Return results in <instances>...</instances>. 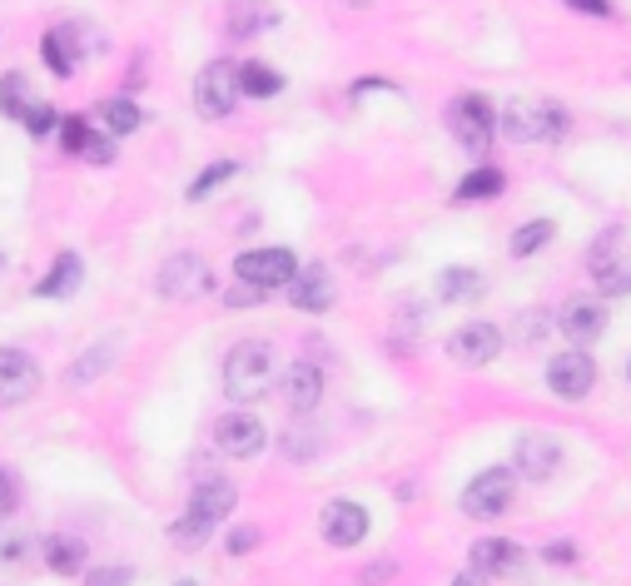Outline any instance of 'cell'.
<instances>
[{"label":"cell","instance_id":"42","mask_svg":"<svg viewBox=\"0 0 631 586\" xmlns=\"http://www.w3.org/2000/svg\"><path fill=\"white\" fill-rule=\"evenodd\" d=\"M522 333H527V338H542V333H547V318H542V313H527V318H522Z\"/></svg>","mask_w":631,"mask_h":586},{"label":"cell","instance_id":"41","mask_svg":"<svg viewBox=\"0 0 631 586\" xmlns=\"http://www.w3.org/2000/svg\"><path fill=\"white\" fill-rule=\"evenodd\" d=\"M567 6L581 15H611V0H567Z\"/></svg>","mask_w":631,"mask_h":586},{"label":"cell","instance_id":"39","mask_svg":"<svg viewBox=\"0 0 631 586\" xmlns=\"http://www.w3.org/2000/svg\"><path fill=\"white\" fill-rule=\"evenodd\" d=\"M15 502H21V487H15V477L0 467V516H11Z\"/></svg>","mask_w":631,"mask_h":586},{"label":"cell","instance_id":"46","mask_svg":"<svg viewBox=\"0 0 631 586\" xmlns=\"http://www.w3.org/2000/svg\"><path fill=\"white\" fill-rule=\"evenodd\" d=\"M174 586H200V582H190V576H184V582H174Z\"/></svg>","mask_w":631,"mask_h":586},{"label":"cell","instance_id":"4","mask_svg":"<svg viewBox=\"0 0 631 586\" xmlns=\"http://www.w3.org/2000/svg\"><path fill=\"white\" fill-rule=\"evenodd\" d=\"M517 497V472L512 467H482L468 487H462V512L468 516H502Z\"/></svg>","mask_w":631,"mask_h":586},{"label":"cell","instance_id":"5","mask_svg":"<svg viewBox=\"0 0 631 586\" xmlns=\"http://www.w3.org/2000/svg\"><path fill=\"white\" fill-rule=\"evenodd\" d=\"M299 274V258L289 254V248H244L239 258H234V278H244V284L254 288H289V278Z\"/></svg>","mask_w":631,"mask_h":586},{"label":"cell","instance_id":"12","mask_svg":"<svg viewBox=\"0 0 631 586\" xmlns=\"http://www.w3.org/2000/svg\"><path fill=\"white\" fill-rule=\"evenodd\" d=\"M512 467H517L527 482H552L562 467V443L552 433H522L517 452H512Z\"/></svg>","mask_w":631,"mask_h":586},{"label":"cell","instance_id":"15","mask_svg":"<svg viewBox=\"0 0 631 586\" xmlns=\"http://www.w3.org/2000/svg\"><path fill=\"white\" fill-rule=\"evenodd\" d=\"M363 536H368V512L359 502L339 497V502L323 507V542L329 546H359Z\"/></svg>","mask_w":631,"mask_h":586},{"label":"cell","instance_id":"35","mask_svg":"<svg viewBox=\"0 0 631 586\" xmlns=\"http://www.w3.org/2000/svg\"><path fill=\"white\" fill-rule=\"evenodd\" d=\"M85 139H90V125L85 119H65L61 125V149H71V155H81Z\"/></svg>","mask_w":631,"mask_h":586},{"label":"cell","instance_id":"24","mask_svg":"<svg viewBox=\"0 0 631 586\" xmlns=\"http://www.w3.org/2000/svg\"><path fill=\"white\" fill-rule=\"evenodd\" d=\"M81 274H85L81 254H61L51 264V274L35 284V294H41V298H65V294H75V288H81Z\"/></svg>","mask_w":631,"mask_h":586},{"label":"cell","instance_id":"6","mask_svg":"<svg viewBox=\"0 0 631 586\" xmlns=\"http://www.w3.org/2000/svg\"><path fill=\"white\" fill-rule=\"evenodd\" d=\"M591 284L601 298L631 294V254H621V228H607L591 248Z\"/></svg>","mask_w":631,"mask_h":586},{"label":"cell","instance_id":"38","mask_svg":"<svg viewBox=\"0 0 631 586\" xmlns=\"http://www.w3.org/2000/svg\"><path fill=\"white\" fill-rule=\"evenodd\" d=\"M542 556H547L552 566H571L577 562V542H567V536H562V542H547L542 546Z\"/></svg>","mask_w":631,"mask_h":586},{"label":"cell","instance_id":"26","mask_svg":"<svg viewBox=\"0 0 631 586\" xmlns=\"http://www.w3.org/2000/svg\"><path fill=\"white\" fill-rule=\"evenodd\" d=\"M502 189H507V174L492 169V164H478L472 174L458 179V199H462V204H472V199H498Z\"/></svg>","mask_w":631,"mask_h":586},{"label":"cell","instance_id":"32","mask_svg":"<svg viewBox=\"0 0 631 586\" xmlns=\"http://www.w3.org/2000/svg\"><path fill=\"white\" fill-rule=\"evenodd\" d=\"M21 125H25V135H31V139H45V135H55V129H61V115H55V105H45V99H41V105L25 109Z\"/></svg>","mask_w":631,"mask_h":586},{"label":"cell","instance_id":"29","mask_svg":"<svg viewBox=\"0 0 631 586\" xmlns=\"http://www.w3.org/2000/svg\"><path fill=\"white\" fill-rule=\"evenodd\" d=\"M35 99L25 95V75L21 70H11V75L0 79V115L6 119H25V109H31Z\"/></svg>","mask_w":631,"mask_h":586},{"label":"cell","instance_id":"8","mask_svg":"<svg viewBox=\"0 0 631 586\" xmlns=\"http://www.w3.org/2000/svg\"><path fill=\"white\" fill-rule=\"evenodd\" d=\"M234 99H239V65H229V60L204 65L200 79H194V105H200V115L224 119L234 109Z\"/></svg>","mask_w":631,"mask_h":586},{"label":"cell","instance_id":"37","mask_svg":"<svg viewBox=\"0 0 631 586\" xmlns=\"http://www.w3.org/2000/svg\"><path fill=\"white\" fill-rule=\"evenodd\" d=\"M85 582H90V586H125V582H130V566H95Z\"/></svg>","mask_w":631,"mask_h":586},{"label":"cell","instance_id":"7","mask_svg":"<svg viewBox=\"0 0 631 586\" xmlns=\"http://www.w3.org/2000/svg\"><path fill=\"white\" fill-rule=\"evenodd\" d=\"M547 387L562 403H581V397L597 387V363H591L587 348H562L547 363Z\"/></svg>","mask_w":631,"mask_h":586},{"label":"cell","instance_id":"44","mask_svg":"<svg viewBox=\"0 0 631 586\" xmlns=\"http://www.w3.org/2000/svg\"><path fill=\"white\" fill-rule=\"evenodd\" d=\"M452 586H488V576H482V572H472V566H468V572H458V576H452Z\"/></svg>","mask_w":631,"mask_h":586},{"label":"cell","instance_id":"17","mask_svg":"<svg viewBox=\"0 0 631 586\" xmlns=\"http://www.w3.org/2000/svg\"><path fill=\"white\" fill-rule=\"evenodd\" d=\"M229 507H234V482H229V477H204V482L190 492L184 516L214 526V522H224V516H229Z\"/></svg>","mask_w":631,"mask_h":586},{"label":"cell","instance_id":"21","mask_svg":"<svg viewBox=\"0 0 631 586\" xmlns=\"http://www.w3.org/2000/svg\"><path fill=\"white\" fill-rule=\"evenodd\" d=\"M115 353H120V338H100V343H90V348H85V358H75V363L65 367V383H71V387H90L95 377L115 363Z\"/></svg>","mask_w":631,"mask_h":586},{"label":"cell","instance_id":"43","mask_svg":"<svg viewBox=\"0 0 631 586\" xmlns=\"http://www.w3.org/2000/svg\"><path fill=\"white\" fill-rule=\"evenodd\" d=\"M25 552V542L21 536H6V542H0V556H6V562H15V556Z\"/></svg>","mask_w":631,"mask_h":586},{"label":"cell","instance_id":"16","mask_svg":"<svg viewBox=\"0 0 631 586\" xmlns=\"http://www.w3.org/2000/svg\"><path fill=\"white\" fill-rule=\"evenodd\" d=\"M289 303L299 308V313H329L333 308V274L323 264L299 268V274L289 278Z\"/></svg>","mask_w":631,"mask_h":586},{"label":"cell","instance_id":"14","mask_svg":"<svg viewBox=\"0 0 631 586\" xmlns=\"http://www.w3.org/2000/svg\"><path fill=\"white\" fill-rule=\"evenodd\" d=\"M557 328L567 333L571 348H591L607 328V308H601V298H567L557 313Z\"/></svg>","mask_w":631,"mask_h":586},{"label":"cell","instance_id":"30","mask_svg":"<svg viewBox=\"0 0 631 586\" xmlns=\"http://www.w3.org/2000/svg\"><path fill=\"white\" fill-rule=\"evenodd\" d=\"M552 234H557V224H552V219H532V224H522L517 234H512V254H517V258L537 254V248L552 244Z\"/></svg>","mask_w":631,"mask_h":586},{"label":"cell","instance_id":"28","mask_svg":"<svg viewBox=\"0 0 631 586\" xmlns=\"http://www.w3.org/2000/svg\"><path fill=\"white\" fill-rule=\"evenodd\" d=\"M41 55H45V65H51V75H71L75 70V55H71V25H61V30H51V35L41 40Z\"/></svg>","mask_w":631,"mask_h":586},{"label":"cell","instance_id":"13","mask_svg":"<svg viewBox=\"0 0 631 586\" xmlns=\"http://www.w3.org/2000/svg\"><path fill=\"white\" fill-rule=\"evenodd\" d=\"M214 443H220L229 457H259L264 443H269V433H264V423L254 413L234 407V413H224L220 423H214Z\"/></svg>","mask_w":631,"mask_h":586},{"label":"cell","instance_id":"31","mask_svg":"<svg viewBox=\"0 0 631 586\" xmlns=\"http://www.w3.org/2000/svg\"><path fill=\"white\" fill-rule=\"evenodd\" d=\"M234 159H220V164H210L204 169V174H194L190 179V189H184V199H194V204H200V199H210L214 194V184H224V179H234Z\"/></svg>","mask_w":631,"mask_h":586},{"label":"cell","instance_id":"36","mask_svg":"<svg viewBox=\"0 0 631 586\" xmlns=\"http://www.w3.org/2000/svg\"><path fill=\"white\" fill-rule=\"evenodd\" d=\"M259 298H264V288H254V284H244V278H234L229 294H224V303H229V308H254Z\"/></svg>","mask_w":631,"mask_h":586},{"label":"cell","instance_id":"33","mask_svg":"<svg viewBox=\"0 0 631 586\" xmlns=\"http://www.w3.org/2000/svg\"><path fill=\"white\" fill-rule=\"evenodd\" d=\"M214 526H204V522H194V516H180V522L170 526V536H174V546L180 552H194V546H204V536H210Z\"/></svg>","mask_w":631,"mask_h":586},{"label":"cell","instance_id":"25","mask_svg":"<svg viewBox=\"0 0 631 586\" xmlns=\"http://www.w3.org/2000/svg\"><path fill=\"white\" fill-rule=\"evenodd\" d=\"M279 89H284V75H279V70H269L264 60H244V65H239V95L269 99V95H279Z\"/></svg>","mask_w":631,"mask_h":586},{"label":"cell","instance_id":"20","mask_svg":"<svg viewBox=\"0 0 631 586\" xmlns=\"http://www.w3.org/2000/svg\"><path fill=\"white\" fill-rule=\"evenodd\" d=\"M41 562L51 566L55 576H81L85 562H90V546H85L81 536L55 532V536H45V542H41Z\"/></svg>","mask_w":631,"mask_h":586},{"label":"cell","instance_id":"23","mask_svg":"<svg viewBox=\"0 0 631 586\" xmlns=\"http://www.w3.org/2000/svg\"><path fill=\"white\" fill-rule=\"evenodd\" d=\"M279 25V6L269 0H234L229 6V35H264Z\"/></svg>","mask_w":631,"mask_h":586},{"label":"cell","instance_id":"22","mask_svg":"<svg viewBox=\"0 0 631 586\" xmlns=\"http://www.w3.org/2000/svg\"><path fill=\"white\" fill-rule=\"evenodd\" d=\"M482 288H488V278H482L478 268H468V264H452V268H442L438 274V298L442 303H478Z\"/></svg>","mask_w":631,"mask_h":586},{"label":"cell","instance_id":"27","mask_svg":"<svg viewBox=\"0 0 631 586\" xmlns=\"http://www.w3.org/2000/svg\"><path fill=\"white\" fill-rule=\"evenodd\" d=\"M100 119H105V129H110V135H135V129L145 125L140 105H135V99H125V95L105 99V105H100Z\"/></svg>","mask_w":631,"mask_h":586},{"label":"cell","instance_id":"34","mask_svg":"<svg viewBox=\"0 0 631 586\" xmlns=\"http://www.w3.org/2000/svg\"><path fill=\"white\" fill-rule=\"evenodd\" d=\"M81 159H90V164H110V159H115V135H100V129H90V139H85Z\"/></svg>","mask_w":631,"mask_h":586},{"label":"cell","instance_id":"10","mask_svg":"<svg viewBox=\"0 0 631 586\" xmlns=\"http://www.w3.org/2000/svg\"><path fill=\"white\" fill-rule=\"evenodd\" d=\"M154 288H160V298H174V303L200 298L210 288V268H204L200 254H170L160 264V274H154Z\"/></svg>","mask_w":631,"mask_h":586},{"label":"cell","instance_id":"9","mask_svg":"<svg viewBox=\"0 0 631 586\" xmlns=\"http://www.w3.org/2000/svg\"><path fill=\"white\" fill-rule=\"evenodd\" d=\"M448 353H452V363H462V367H488V363H498V353H502V328L488 323V318H472V323H462L458 333L448 338Z\"/></svg>","mask_w":631,"mask_h":586},{"label":"cell","instance_id":"45","mask_svg":"<svg viewBox=\"0 0 631 586\" xmlns=\"http://www.w3.org/2000/svg\"><path fill=\"white\" fill-rule=\"evenodd\" d=\"M383 576H393V562H373L368 572H363V582H383Z\"/></svg>","mask_w":631,"mask_h":586},{"label":"cell","instance_id":"47","mask_svg":"<svg viewBox=\"0 0 631 586\" xmlns=\"http://www.w3.org/2000/svg\"><path fill=\"white\" fill-rule=\"evenodd\" d=\"M627 373H631V367H627Z\"/></svg>","mask_w":631,"mask_h":586},{"label":"cell","instance_id":"19","mask_svg":"<svg viewBox=\"0 0 631 586\" xmlns=\"http://www.w3.org/2000/svg\"><path fill=\"white\" fill-rule=\"evenodd\" d=\"M279 393H284V403H289L293 413H313V407L323 403V373H319L313 363H293V367H284Z\"/></svg>","mask_w":631,"mask_h":586},{"label":"cell","instance_id":"3","mask_svg":"<svg viewBox=\"0 0 631 586\" xmlns=\"http://www.w3.org/2000/svg\"><path fill=\"white\" fill-rule=\"evenodd\" d=\"M448 129L468 155H488L492 135H498V109H492L482 95H458L448 105Z\"/></svg>","mask_w":631,"mask_h":586},{"label":"cell","instance_id":"40","mask_svg":"<svg viewBox=\"0 0 631 586\" xmlns=\"http://www.w3.org/2000/svg\"><path fill=\"white\" fill-rule=\"evenodd\" d=\"M254 542H259V532H254V526H234V532H229V552L234 556L254 552Z\"/></svg>","mask_w":631,"mask_h":586},{"label":"cell","instance_id":"18","mask_svg":"<svg viewBox=\"0 0 631 586\" xmlns=\"http://www.w3.org/2000/svg\"><path fill=\"white\" fill-rule=\"evenodd\" d=\"M472 572H482L492 582V576H512L522 566V546L512 542V536H482V542H472L468 552Z\"/></svg>","mask_w":631,"mask_h":586},{"label":"cell","instance_id":"1","mask_svg":"<svg viewBox=\"0 0 631 586\" xmlns=\"http://www.w3.org/2000/svg\"><path fill=\"white\" fill-rule=\"evenodd\" d=\"M498 129L512 145H552L567 135V105L557 99H512L498 109Z\"/></svg>","mask_w":631,"mask_h":586},{"label":"cell","instance_id":"11","mask_svg":"<svg viewBox=\"0 0 631 586\" xmlns=\"http://www.w3.org/2000/svg\"><path fill=\"white\" fill-rule=\"evenodd\" d=\"M35 387H41V363L25 348H0V407L35 397Z\"/></svg>","mask_w":631,"mask_h":586},{"label":"cell","instance_id":"2","mask_svg":"<svg viewBox=\"0 0 631 586\" xmlns=\"http://www.w3.org/2000/svg\"><path fill=\"white\" fill-rule=\"evenodd\" d=\"M274 387V348L264 338H244L224 358V393L234 403H259Z\"/></svg>","mask_w":631,"mask_h":586}]
</instances>
